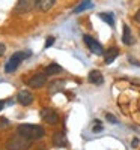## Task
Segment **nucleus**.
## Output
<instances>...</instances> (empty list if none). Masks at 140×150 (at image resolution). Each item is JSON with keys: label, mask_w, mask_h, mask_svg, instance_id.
<instances>
[{"label": "nucleus", "mask_w": 140, "mask_h": 150, "mask_svg": "<svg viewBox=\"0 0 140 150\" xmlns=\"http://www.w3.org/2000/svg\"><path fill=\"white\" fill-rule=\"evenodd\" d=\"M17 132L21 134L23 137H26L29 140H41L45 135V131L42 126H38V125H20L17 128Z\"/></svg>", "instance_id": "obj_1"}, {"label": "nucleus", "mask_w": 140, "mask_h": 150, "mask_svg": "<svg viewBox=\"0 0 140 150\" xmlns=\"http://www.w3.org/2000/svg\"><path fill=\"white\" fill-rule=\"evenodd\" d=\"M32 144V140L26 138V137H23L21 134H15V135H12L9 137V138L6 140L5 146L8 150H27Z\"/></svg>", "instance_id": "obj_2"}, {"label": "nucleus", "mask_w": 140, "mask_h": 150, "mask_svg": "<svg viewBox=\"0 0 140 150\" xmlns=\"http://www.w3.org/2000/svg\"><path fill=\"white\" fill-rule=\"evenodd\" d=\"M30 56H32V51H30V50L14 53V54H12V56L9 57V60L6 62V65H5V72H8V74L15 72V71H17V68L20 66L21 62H23V60H26V59H29Z\"/></svg>", "instance_id": "obj_3"}, {"label": "nucleus", "mask_w": 140, "mask_h": 150, "mask_svg": "<svg viewBox=\"0 0 140 150\" xmlns=\"http://www.w3.org/2000/svg\"><path fill=\"white\" fill-rule=\"evenodd\" d=\"M83 41H84V44H86V47L89 48V51H92L94 54H96V56H104V48H103V45H101L95 38H92L91 35H84L83 36Z\"/></svg>", "instance_id": "obj_4"}, {"label": "nucleus", "mask_w": 140, "mask_h": 150, "mask_svg": "<svg viewBox=\"0 0 140 150\" xmlns=\"http://www.w3.org/2000/svg\"><path fill=\"white\" fill-rule=\"evenodd\" d=\"M36 8V0H18L15 5L17 14H27Z\"/></svg>", "instance_id": "obj_5"}, {"label": "nucleus", "mask_w": 140, "mask_h": 150, "mask_svg": "<svg viewBox=\"0 0 140 150\" xmlns=\"http://www.w3.org/2000/svg\"><path fill=\"white\" fill-rule=\"evenodd\" d=\"M41 119L50 125H57L59 122V116H57V112L51 108H44L41 110Z\"/></svg>", "instance_id": "obj_6"}, {"label": "nucleus", "mask_w": 140, "mask_h": 150, "mask_svg": "<svg viewBox=\"0 0 140 150\" xmlns=\"http://www.w3.org/2000/svg\"><path fill=\"white\" fill-rule=\"evenodd\" d=\"M45 83H47V74H42V72L35 74L29 80V86L33 87V89H39V87H42Z\"/></svg>", "instance_id": "obj_7"}, {"label": "nucleus", "mask_w": 140, "mask_h": 150, "mask_svg": "<svg viewBox=\"0 0 140 150\" xmlns=\"http://www.w3.org/2000/svg\"><path fill=\"white\" fill-rule=\"evenodd\" d=\"M33 95L29 92V90H20L18 93H17V101H18V104H21V105H24V107H27V105H30L32 102H33Z\"/></svg>", "instance_id": "obj_8"}, {"label": "nucleus", "mask_w": 140, "mask_h": 150, "mask_svg": "<svg viewBox=\"0 0 140 150\" xmlns=\"http://www.w3.org/2000/svg\"><path fill=\"white\" fill-rule=\"evenodd\" d=\"M53 146L54 147H66L68 146L66 135L63 134V132H56L53 135Z\"/></svg>", "instance_id": "obj_9"}, {"label": "nucleus", "mask_w": 140, "mask_h": 150, "mask_svg": "<svg viewBox=\"0 0 140 150\" xmlns=\"http://www.w3.org/2000/svg\"><path fill=\"white\" fill-rule=\"evenodd\" d=\"M87 80H89V83L96 84V86L104 83V77H103V74H101L99 71H91L89 75H87Z\"/></svg>", "instance_id": "obj_10"}, {"label": "nucleus", "mask_w": 140, "mask_h": 150, "mask_svg": "<svg viewBox=\"0 0 140 150\" xmlns=\"http://www.w3.org/2000/svg\"><path fill=\"white\" fill-rule=\"evenodd\" d=\"M122 42L125 45H133L134 44V38H133V33L130 30V27L126 26V24H124V30H122Z\"/></svg>", "instance_id": "obj_11"}, {"label": "nucleus", "mask_w": 140, "mask_h": 150, "mask_svg": "<svg viewBox=\"0 0 140 150\" xmlns=\"http://www.w3.org/2000/svg\"><path fill=\"white\" fill-rule=\"evenodd\" d=\"M54 3L56 0H36V8L42 12H47L54 6Z\"/></svg>", "instance_id": "obj_12"}, {"label": "nucleus", "mask_w": 140, "mask_h": 150, "mask_svg": "<svg viewBox=\"0 0 140 150\" xmlns=\"http://www.w3.org/2000/svg\"><path fill=\"white\" fill-rule=\"evenodd\" d=\"M119 56V50L116 47H113V48H109L107 51L104 53V60H106V63L110 65L111 62H114V59H116Z\"/></svg>", "instance_id": "obj_13"}, {"label": "nucleus", "mask_w": 140, "mask_h": 150, "mask_svg": "<svg viewBox=\"0 0 140 150\" xmlns=\"http://www.w3.org/2000/svg\"><path fill=\"white\" fill-rule=\"evenodd\" d=\"M94 8V3H92V0H83V2H80V5H77L74 8V14H80V12L86 11V9H91Z\"/></svg>", "instance_id": "obj_14"}, {"label": "nucleus", "mask_w": 140, "mask_h": 150, "mask_svg": "<svg viewBox=\"0 0 140 150\" xmlns=\"http://www.w3.org/2000/svg\"><path fill=\"white\" fill-rule=\"evenodd\" d=\"M99 18L103 20L104 23H107L110 27H114V17L111 12H101L99 14Z\"/></svg>", "instance_id": "obj_15"}, {"label": "nucleus", "mask_w": 140, "mask_h": 150, "mask_svg": "<svg viewBox=\"0 0 140 150\" xmlns=\"http://www.w3.org/2000/svg\"><path fill=\"white\" fill-rule=\"evenodd\" d=\"M60 72H62V68L57 63H50L45 68V74L47 75H56V74H60Z\"/></svg>", "instance_id": "obj_16"}, {"label": "nucleus", "mask_w": 140, "mask_h": 150, "mask_svg": "<svg viewBox=\"0 0 140 150\" xmlns=\"http://www.w3.org/2000/svg\"><path fill=\"white\" fill-rule=\"evenodd\" d=\"M53 44H54V38H53V36H48L47 39H45V45H44V48L47 50V48H50V47H51Z\"/></svg>", "instance_id": "obj_17"}, {"label": "nucleus", "mask_w": 140, "mask_h": 150, "mask_svg": "<svg viewBox=\"0 0 140 150\" xmlns=\"http://www.w3.org/2000/svg\"><path fill=\"white\" fill-rule=\"evenodd\" d=\"M106 119H107V122H110L111 125H116V123H118V119L114 117L113 114H106Z\"/></svg>", "instance_id": "obj_18"}, {"label": "nucleus", "mask_w": 140, "mask_h": 150, "mask_svg": "<svg viewBox=\"0 0 140 150\" xmlns=\"http://www.w3.org/2000/svg\"><path fill=\"white\" fill-rule=\"evenodd\" d=\"M94 123H96L95 126H94V129H92L94 132H101V131H103V126H101V125H99V123H101L99 120H95Z\"/></svg>", "instance_id": "obj_19"}, {"label": "nucleus", "mask_w": 140, "mask_h": 150, "mask_svg": "<svg viewBox=\"0 0 140 150\" xmlns=\"http://www.w3.org/2000/svg\"><path fill=\"white\" fill-rule=\"evenodd\" d=\"M8 125H9L8 119H5V117H0V128H6Z\"/></svg>", "instance_id": "obj_20"}, {"label": "nucleus", "mask_w": 140, "mask_h": 150, "mask_svg": "<svg viewBox=\"0 0 140 150\" xmlns=\"http://www.w3.org/2000/svg\"><path fill=\"white\" fill-rule=\"evenodd\" d=\"M5 51H6V47H5L2 42H0V57H2V56L5 54Z\"/></svg>", "instance_id": "obj_21"}, {"label": "nucleus", "mask_w": 140, "mask_h": 150, "mask_svg": "<svg viewBox=\"0 0 140 150\" xmlns=\"http://www.w3.org/2000/svg\"><path fill=\"white\" fill-rule=\"evenodd\" d=\"M134 20L137 21V23H140V9L136 12V15H134Z\"/></svg>", "instance_id": "obj_22"}, {"label": "nucleus", "mask_w": 140, "mask_h": 150, "mask_svg": "<svg viewBox=\"0 0 140 150\" xmlns=\"http://www.w3.org/2000/svg\"><path fill=\"white\" fill-rule=\"evenodd\" d=\"M131 146H133V147H137V146H139V140H137V138H134V140L131 141Z\"/></svg>", "instance_id": "obj_23"}, {"label": "nucleus", "mask_w": 140, "mask_h": 150, "mask_svg": "<svg viewBox=\"0 0 140 150\" xmlns=\"http://www.w3.org/2000/svg\"><path fill=\"white\" fill-rule=\"evenodd\" d=\"M3 107H5V104H3V102H0V111L3 110Z\"/></svg>", "instance_id": "obj_24"}]
</instances>
